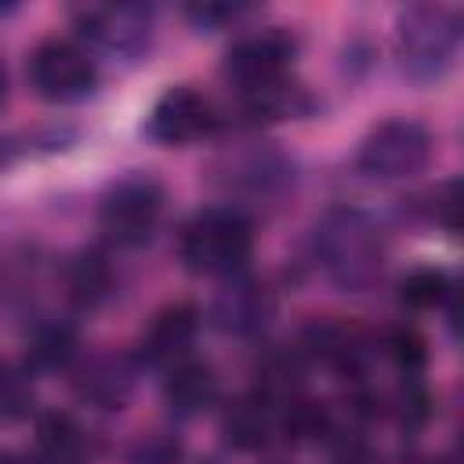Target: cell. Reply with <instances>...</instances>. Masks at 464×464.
<instances>
[{
	"mask_svg": "<svg viewBox=\"0 0 464 464\" xmlns=\"http://www.w3.org/2000/svg\"><path fill=\"white\" fill-rule=\"evenodd\" d=\"M315 261L326 279L341 290H370L384 268V232L381 225L355 207H330L312 232Z\"/></svg>",
	"mask_w": 464,
	"mask_h": 464,
	"instance_id": "obj_1",
	"label": "cell"
},
{
	"mask_svg": "<svg viewBox=\"0 0 464 464\" xmlns=\"http://www.w3.org/2000/svg\"><path fill=\"white\" fill-rule=\"evenodd\" d=\"M72 355H76V334L69 323L44 319L33 326V337H29V362L33 366L54 370V366H65Z\"/></svg>",
	"mask_w": 464,
	"mask_h": 464,
	"instance_id": "obj_16",
	"label": "cell"
},
{
	"mask_svg": "<svg viewBox=\"0 0 464 464\" xmlns=\"http://www.w3.org/2000/svg\"><path fill=\"white\" fill-rule=\"evenodd\" d=\"M431 149H435V138L420 120L395 116L377 123L362 138L355 167L373 181H406L428 167Z\"/></svg>",
	"mask_w": 464,
	"mask_h": 464,
	"instance_id": "obj_5",
	"label": "cell"
},
{
	"mask_svg": "<svg viewBox=\"0 0 464 464\" xmlns=\"http://www.w3.org/2000/svg\"><path fill=\"white\" fill-rule=\"evenodd\" d=\"M163 395H167V402H170L174 413L192 417V413H199V410H207V406L214 402V395H218V377H214L210 362L185 355L181 362L167 366Z\"/></svg>",
	"mask_w": 464,
	"mask_h": 464,
	"instance_id": "obj_14",
	"label": "cell"
},
{
	"mask_svg": "<svg viewBox=\"0 0 464 464\" xmlns=\"http://www.w3.org/2000/svg\"><path fill=\"white\" fill-rule=\"evenodd\" d=\"M460 11L450 4H410L395 22L399 65L410 80H442L460 51Z\"/></svg>",
	"mask_w": 464,
	"mask_h": 464,
	"instance_id": "obj_2",
	"label": "cell"
},
{
	"mask_svg": "<svg viewBox=\"0 0 464 464\" xmlns=\"http://www.w3.org/2000/svg\"><path fill=\"white\" fill-rule=\"evenodd\" d=\"M218 123H221V116L203 91H196L188 83H174L156 98L145 130L152 141L174 149V145H192V141L210 138L218 130Z\"/></svg>",
	"mask_w": 464,
	"mask_h": 464,
	"instance_id": "obj_9",
	"label": "cell"
},
{
	"mask_svg": "<svg viewBox=\"0 0 464 464\" xmlns=\"http://www.w3.org/2000/svg\"><path fill=\"white\" fill-rule=\"evenodd\" d=\"M160 218H163V185L145 170L116 178L98 199V228L116 246L149 243Z\"/></svg>",
	"mask_w": 464,
	"mask_h": 464,
	"instance_id": "obj_4",
	"label": "cell"
},
{
	"mask_svg": "<svg viewBox=\"0 0 464 464\" xmlns=\"http://www.w3.org/2000/svg\"><path fill=\"white\" fill-rule=\"evenodd\" d=\"M196 334H199V312H196V304H188V301L167 304L163 312L152 315V323H149V330L141 337L138 355L149 366H174V362H181L188 355Z\"/></svg>",
	"mask_w": 464,
	"mask_h": 464,
	"instance_id": "obj_12",
	"label": "cell"
},
{
	"mask_svg": "<svg viewBox=\"0 0 464 464\" xmlns=\"http://www.w3.org/2000/svg\"><path fill=\"white\" fill-rule=\"evenodd\" d=\"M62 290L76 308H98L112 294V265L98 250H80L62 265Z\"/></svg>",
	"mask_w": 464,
	"mask_h": 464,
	"instance_id": "obj_15",
	"label": "cell"
},
{
	"mask_svg": "<svg viewBox=\"0 0 464 464\" xmlns=\"http://www.w3.org/2000/svg\"><path fill=\"white\" fill-rule=\"evenodd\" d=\"M450 297H453V286L442 268H413L402 279V301L410 308H439Z\"/></svg>",
	"mask_w": 464,
	"mask_h": 464,
	"instance_id": "obj_19",
	"label": "cell"
},
{
	"mask_svg": "<svg viewBox=\"0 0 464 464\" xmlns=\"http://www.w3.org/2000/svg\"><path fill=\"white\" fill-rule=\"evenodd\" d=\"M29 83L47 102H80L98 87V62L76 40L51 36L40 40L29 54Z\"/></svg>",
	"mask_w": 464,
	"mask_h": 464,
	"instance_id": "obj_6",
	"label": "cell"
},
{
	"mask_svg": "<svg viewBox=\"0 0 464 464\" xmlns=\"http://www.w3.org/2000/svg\"><path fill=\"white\" fill-rule=\"evenodd\" d=\"M134 464H178V442L170 439H145L134 450Z\"/></svg>",
	"mask_w": 464,
	"mask_h": 464,
	"instance_id": "obj_23",
	"label": "cell"
},
{
	"mask_svg": "<svg viewBox=\"0 0 464 464\" xmlns=\"http://www.w3.org/2000/svg\"><path fill=\"white\" fill-rule=\"evenodd\" d=\"M210 319L218 330L236 334V337H250L257 334L268 319H272V294L265 290V283H257L254 276H228L225 286L218 290L214 304H210Z\"/></svg>",
	"mask_w": 464,
	"mask_h": 464,
	"instance_id": "obj_11",
	"label": "cell"
},
{
	"mask_svg": "<svg viewBox=\"0 0 464 464\" xmlns=\"http://www.w3.org/2000/svg\"><path fill=\"white\" fill-rule=\"evenodd\" d=\"M254 250V225L236 207L199 210L181 228V261L196 276L228 279L246 268Z\"/></svg>",
	"mask_w": 464,
	"mask_h": 464,
	"instance_id": "obj_3",
	"label": "cell"
},
{
	"mask_svg": "<svg viewBox=\"0 0 464 464\" xmlns=\"http://www.w3.org/2000/svg\"><path fill=\"white\" fill-rule=\"evenodd\" d=\"M388 352H392V359H395L406 373H417V370L424 366V355H428V352H424V341H420L413 330H406V326L388 337Z\"/></svg>",
	"mask_w": 464,
	"mask_h": 464,
	"instance_id": "obj_21",
	"label": "cell"
},
{
	"mask_svg": "<svg viewBox=\"0 0 464 464\" xmlns=\"http://www.w3.org/2000/svg\"><path fill=\"white\" fill-rule=\"evenodd\" d=\"M130 388H134V362L123 355H94L76 373V395L102 410H120L130 399Z\"/></svg>",
	"mask_w": 464,
	"mask_h": 464,
	"instance_id": "obj_13",
	"label": "cell"
},
{
	"mask_svg": "<svg viewBox=\"0 0 464 464\" xmlns=\"http://www.w3.org/2000/svg\"><path fill=\"white\" fill-rule=\"evenodd\" d=\"M72 18L80 36L120 58H141L156 33V11L149 4H87Z\"/></svg>",
	"mask_w": 464,
	"mask_h": 464,
	"instance_id": "obj_8",
	"label": "cell"
},
{
	"mask_svg": "<svg viewBox=\"0 0 464 464\" xmlns=\"http://www.w3.org/2000/svg\"><path fill=\"white\" fill-rule=\"evenodd\" d=\"M40 446H44L47 464H76L83 439L69 413H47L40 417Z\"/></svg>",
	"mask_w": 464,
	"mask_h": 464,
	"instance_id": "obj_18",
	"label": "cell"
},
{
	"mask_svg": "<svg viewBox=\"0 0 464 464\" xmlns=\"http://www.w3.org/2000/svg\"><path fill=\"white\" fill-rule=\"evenodd\" d=\"M294 54H297L294 33L268 25V29H257V33H250L228 47L225 76L239 94H250V91H261V87L286 80Z\"/></svg>",
	"mask_w": 464,
	"mask_h": 464,
	"instance_id": "obj_7",
	"label": "cell"
},
{
	"mask_svg": "<svg viewBox=\"0 0 464 464\" xmlns=\"http://www.w3.org/2000/svg\"><path fill=\"white\" fill-rule=\"evenodd\" d=\"M294 178H297L294 160L286 152L272 149V145L239 152V156H232L225 163V188L243 196V199H250V203L283 199L294 188Z\"/></svg>",
	"mask_w": 464,
	"mask_h": 464,
	"instance_id": "obj_10",
	"label": "cell"
},
{
	"mask_svg": "<svg viewBox=\"0 0 464 464\" xmlns=\"http://www.w3.org/2000/svg\"><path fill=\"white\" fill-rule=\"evenodd\" d=\"M33 413V381L18 366H0V424L25 420Z\"/></svg>",
	"mask_w": 464,
	"mask_h": 464,
	"instance_id": "obj_20",
	"label": "cell"
},
{
	"mask_svg": "<svg viewBox=\"0 0 464 464\" xmlns=\"http://www.w3.org/2000/svg\"><path fill=\"white\" fill-rule=\"evenodd\" d=\"M4 98H7V72H4V65H0V105H4Z\"/></svg>",
	"mask_w": 464,
	"mask_h": 464,
	"instance_id": "obj_24",
	"label": "cell"
},
{
	"mask_svg": "<svg viewBox=\"0 0 464 464\" xmlns=\"http://www.w3.org/2000/svg\"><path fill=\"white\" fill-rule=\"evenodd\" d=\"M239 14H246L243 4H192V7H185V18L196 29H221V25L236 22Z\"/></svg>",
	"mask_w": 464,
	"mask_h": 464,
	"instance_id": "obj_22",
	"label": "cell"
},
{
	"mask_svg": "<svg viewBox=\"0 0 464 464\" xmlns=\"http://www.w3.org/2000/svg\"><path fill=\"white\" fill-rule=\"evenodd\" d=\"M72 141L69 127H51V130H18V134H0V174L11 170L18 160L36 156V152H54Z\"/></svg>",
	"mask_w": 464,
	"mask_h": 464,
	"instance_id": "obj_17",
	"label": "cell"
}]
</instances>
